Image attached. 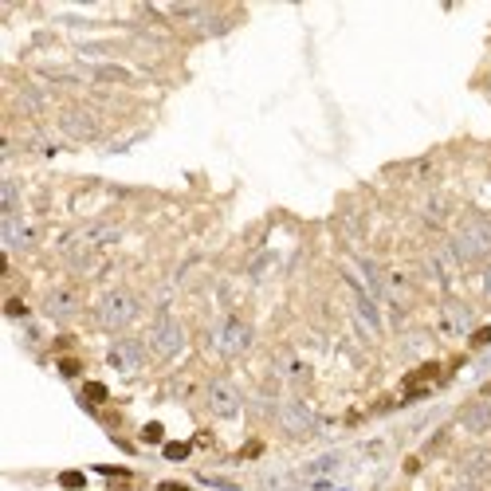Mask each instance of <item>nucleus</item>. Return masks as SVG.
Returning <instances> with one entry per match:
<instances>
[{"instance_id":"obj_1","label":"nucleus","mask_w":491,"mask_h":491,"mask_svg":"<svg viewBox=\"0 0 491 491\" xmlns=\"http://www.w3.org/2000/svg\"><path fill=\"white\" fill-rule=\"evenodd\" d=\"M452 252L464 263L487 260L491 255V213H467L460 228L452 232Z\"/></svg>"},{"instance_id":"obj_2","label":"nucleus","mask_w":491,"mask_h":491,"mask_svg":"<svg viewBox=\"0 0 491 491\" xmlns=\"http://www.w3.org/2000/svg\"><path fill=\"white\" fill-rule=\"evenodd\" d=\"M138 310H142V303L130 287H111L95 307V326L98 330H126L138 318Z\"/></svg>"},{"instance_id":"obj_3","label":"nucleus","mask_w":491,"mask_h":491,"mask_svg":"<svg viewBox=\"0 0 491 491\" xmlns=\"http://www.w3.org/2000/svg\"><path fill=\"white\" fill-rule=\"evenodd\" d=\"M252 342H255V330L244 323V318H236V315L221 318V326H216V354L240 358V354L252 350Z\"/></svg>"},{"instance_id":"obj_4","label":"nucleus","mask_w":491,"mask_h":491,"mask_svg":"<svg viewBox=\"0 0 491 491\" xmlns=\"http://www.w3.org/2000/svg\"><path fill=\"white\" fill-rule=\"evenodd\" d=\"M146 346H150L158 358H166V362H169V358H177V354L185 350V326L177 323L173 315H161L158 323L150 326V338H146Z\"/></svg>"},{"instance_id":"obj_5","label":"nucleus","mask_w":491,"mask_h":491,"mask_svg":"<svg viewBox=\"0 0 491 491\" xmlns=\"http://www.w3.org/2000/svg\"><path fill=\"white\" fill-rule=\"evenodd\" d=\"M279 428L287 436H310L318 428V417L303 401H283L279 405Z\"/></svg>"},{"instance_id":"obj_6","label":"nucleus","mask_w":491,"mask_h":491,"mask_svg":"<svg viewBox=\"0 0 491 491\" xmlns=\"http://www.w3.org/2000/svg\"><path fill=\"white\" fill-rule=\"evenodd\" d=\"M106 362L122 373H138L146 365V342L142 338H118L111 346V354H106Z\"/></svg>"},{"instance_id":"obj_7","label":"nucleus","mask_w":491,"mask_h":491,"mask_svg":"<svg viewBox=\"0 0 491 491\" xmlns=\"http://www.w3.org/2000/svg\"><path fill=\"white\" fill-rule=\"evenodd\" d=\"M208 409H213V417H221V420H236L240 409H244V401H240L232 381H213V385H208Z\"/></svg>"},{"instance_id":"obj_8","label":"nucleus","mask_w":491,"mask_h":491,"mask_svg":"<svg viewBox=\"0 0 491 491\" xmlns=\"http://www.w3.org/2000/svg\"><path fill=\"white\" fill-rule=\"evenodd\" d=\"M44 315L51 318V323H67V318L79 315V295L71 291V287H51L48 295H44Z\"/></svg>"},{"instance_id":"obj_9","label":"nucleus","mask_w":491,"mask_h":491,"mask_svg":"<svg viewBox=\"0 0 491 491\" xmlns=\"http://www.w3.org/2000/svg\"><path fill=\"white\" fill-rule=\"evenodd\" d=\"M0 240H4V248H12V252H24V248L36 244V228L24 224L20 216H4V221H0Z\"/></svg>"},{"instance_id":"obj_10","label":"nucleus","mask_w":491,"mask_h":491,"mask_svg":"<svg viewBox=\"0 0 491 491\" xmlns=\"http://www.w3.org/2000/svg\"><path fill=\"white\" fill-rule=\"evenodd\" d=\"M472 323H475V315H472L467 303H460V299L444 303V315H440V330L444 334H472Z\"/></svg>"},{"instance_id":"obj_11","label":"nucleus","mask_w":491,"mask_h":491,"mask_svg":"<svg viewBox=\"0 0 491 491\" xmlns=\"http://www.w3.org/2000/svg\"><path fill=\"white\" fill-rule=\"evenodd\" d=\"M59 130H64L67 138H75V142H91V138L98 134L95 118L83 114V111H64V114H59Z\"/></svg>"},{"instance_id":"obj_12","label":"nucleus","mask_w":491,"mask_h":491,"mask_svg":"<svg viewBox=\"0 0 491 491\" xmlns=\"http://www.w3.org/2000/svg\"><path fill=\"white\" fill-rule=\"evenodd\" d=\"M460 425H464L472 436L487 432L491 428V405L487 401H467L464 409H460Z\"/></svg>"},{"instance_id":"obj_13","label":"nucleus","mask_w":491,"mask_h":491,"mask_svg":"<svg viewBox=\"0 0 491 491\" xmlns=\"http://www.w3.org/2000/svg\"><path fill=\"white\" fill-rule=\"evenodd\" d=\"M338 464H342V456L338 452H326V456H318V460H310L307 467H303V475H307L315 487H326L330 483V475L338 472Z\"/></svg>"},{"instance_id":"obj_14","label":"nucleus","mask_w":491,"mask_h":491,"mask_svg":"<svg viewBox=\"0 0 491 491\" xmlns=\"http://www.w3.org/2000/svg\"><path fill=\"white\" fill-rule=\"evenodd\" d=\"M346 283H350V295H354V307H358V315L365 318V326H370V330H381V315H378V307H373V299L362 291V287H358V279H346Z\"/></svg>"},{"instance_id":"obj_15","label":"nucleus","mask_w":491,"mask_h":491,"mask_svg":"<svg viewBox=\"0 0 491 491\" xmlns=\"http://www.w3.org/2000/svg\"><path fill=\"white\" fill-rule=\"evenodd\" d=\"M460 472L464 475H487L491 472V448H472L460 456Z\"/></svg>"},{"instance_id":"obj_16","label":"nucleus","mask_w":491,"mask_h":491,"mask_svg":"<svg viewBox=\"0 0 491 491\" xmlns=\"http://www.w3.org/2000/svg\"><path fill=\"white\" fill-rule=\"evenodd\" d=\"M122 224H114V221H103V224H91L87 232H83V236H87V244H114V240H122Z\"/></svg>"},{"instance_id":"obj_17","label":"nucleus","mask_w":491,"mask_h":491,"mask_svg":"<svg viewBox=\"0 0 491 491\" xmlns=\"http://www.w3.org/2000/svg\"><path fill=\"white\" fill-rule=\"evenodd\" d=\"M0 193H4V216H16V208H20V185L16 181H4V185H0Z\"/></svg>"},{"instance_id":"obj_18","label":"nucleus","mask_w":491,"mask_h":491,"mask_svg":"<svg viewBox=\"0 0 491 491\" xmlns=\"http://www.w3.org/2000/svg\"><path fill=\"white\" fill-rule=\"evenodd\" d=\"M106 397H111V389H106L103 381H87V385H83V405H103Z\"/></svg>"},{"instance_id":"obj_19","label":"nucleus","mask_w":491,"mask_h":491,"mask_svg":"<svg viewBox=\"0 0 491 491\" xmlns=\"http://www.w3.org/2000/svg\"><path fill=\"white\" fill-rule=\"evenodd\" d=\"M161 452H166V460H173V464H181V460H189L193 444H189V440H169V444H161Z\"/></svg>"},{"instance_id":"obj_20","label":"nucleus","mask_w":491,"mask_h":491,"mask_svg":"<svg viewBox=\"0 0 491 491\" xmlns=\"http://www.w3.org/2000/svg\"><path fill=\"white\" fill-rule=\"evenodd\" d=\"M59 487L83 491V487H87V475H83V472H59Z\"/></svg>"},{"instance_id":"obj_21","label":"nucleus","mask_w":491,"mask_h":491,"mask_svg":"<svg viewBox=\"0 0 491 491\" xmlns=\"http://www.w3.org/2000/svg\"><path fill=\"white\" fill-rule=\"evenodd\" d=\"M142 440L146 444H166V428H161L158 420H150V425L142 428Z\"/></svg>"},{"instance_id":"obj_22","label":"nucleus","mask_w":491,"mask_h":491,"mask_svg":"<svg viewBox=\"0 0 491 491\" xmlns=\"http://www.w3.org/2000/svg\"><path fill=\"white\" fill-rule=\"evenodd\" d=\"M79 370L83 365L75 362V358H64V362H59V373H64V378H79Z\"/></svg>"},{"instance_id":"obj_23","label":"nucleus","mask_w":491,"mask_h":491,"mask_svg":"<svg viewBox=\"0 0 491 491\" xmlns=\"http://www.w3.org/2000/svg\"><path fill=\"white\" fill-rule=\"evenodd\" d=\"M260 452H263V440H248L240 456H244V460H255V456H260Z\"/></svg>"},{"instance_id":"obj_24","label":"nucleus","mask_w":491,"mask_h":491,"mask_svg":"<svg viewBox=\"0 0 491 491\" xmlns=\"http://www.w3.org/2000/svg\"><path fill=\"white\" fill-rule=\"evenodd\" d=\"M4 310H9V318H24L28 315V307L20 299H9V307H4Z\"/></svg>"},{"instance_id":"obj_25","label":"nucleus","mask_w":491,"mask_h":491,"mask_svg":"<svg viewBox=\"0 0 491 491\" xmlns=\"http://www.w3.org/2000/svg\"><path fill=\"white\" fill-rule=\"evenodd\" d=\"M487 342H491V326H483V330H475V334H472V346H475V350L487 346Z\"/></svg>"},{"instance_id":"obj_26","label":"nucleus","mask_w":491,"mask_h":491,"mask_svg":"<svg viewBox=\"0 0 491 491\" xmlns=\"http://www.w3.org/2000/svg\"><path fill=\"white\" fill-rule=\"evenodd\" d=\"M158 491H189V487H185V483H173V480H161Z\"/></svg>"},{"instance_id":"obj_27","label":"nucleus","mask_w":491,"mask_h":491,"mask_svg":"<svg viewBox=\"0 0 491 491\" xmlns=\"http://www.w3.org/2000/svg\"><path fill=\"white\" fill-rule=\"evenodd\" d=\"M483 291H487V295H491V268H487V271H483Z\"/></svg>"},{"instance_id":"obj_28","label":"nucleus","mask_w":491,"mask_h":491,"mask_svg":"<svg viewBox=\"0 0 491 491\" xmlns=\"http://www.w3.org/2000/svg\"><path fill=\"white\" fill-rule=\"evenodd\" d=\"M452 491H475V487H472V483H460V487H452Z\"/></svg>"}]
</instances>
